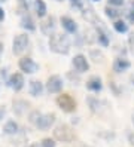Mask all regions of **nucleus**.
Instances as JSON below:
<instances>
[{
    "mask_svg": "<svg viewBox=\"0 0 134 147\" xmlns=\"http://www.w3.org/2000/svg\"><path fill=\"white\" fill-rule=\"evenodd\" d=\"M70 46H71V42L67 34L55 33L49 36V48L52 52L60 54V55H67L70 52Z\"/></svg>",
    "mask_w": 134,
    "mask_h": 147,
    "instance_id": "nucleus-1",
    "label": "nucleus"
},
{
    "mask_svg": "<svg viewBox=\"0 0 134 147\" xmlns=\"http://www.w3.org/2000/svg\"><path fill=\"white\" fill-rule=\"evenodd\" d=\"M54 138L58 141H63V143H70L75 140V132L69 125L61 123L54 129Z\"/></svg>",
    "mask_w": 134,
    "mask_h": 147,
    "instance_id": "nucleus-2",
    "label": "nucleus"
},
{
    "mask_svg": "<svg viewBox=\"0 0 134 147\" xmlns=\"http://www.w3.org/2000/svg\"><path fill=\"white\" fill-rule=\"evenodd\" d=\"M57 106L66 111V113H73L76 110V101L73 100V97L69 94H61L57 97Z\"/></svg>",
    "mask_w": 134,
    "mask_h": 147,
    "instance_id": "nucleus-3",
    "label": "nucleus"
},
{
    "mask_svg": "<svg viewBox=\"0 0 134 147\" xmlns=\"http://www.w3.org/2000/svg\"><path fill=\"white\" fill-rule=\"evenodd\" d=\"M30 43V37L27 33H22V34H18V36H15L14 42H12V52L15 55H21L24 51L27 49V46H29Z\"/></svg>",
    "mask_w": 134,
    "mask_h": 147,
    "instance_id": "nucleus-4",
    "label": "nucleus"
},
{
    "mask_svg": "<svg viewBox=\"0 0 134 147\" xmlns=\"http://www.w3.org/2000/svg\"><path fill=\"white\" fill-rule=\"evenodd\" d=\"M18 67H20V70L22 73H25V74H34L36 71L39 70L37 63H36L33 58H30V57H22L20 61H18Z\"/></svg>",
    "mask_w": 134,
    "mask_h": 147,
    "instance_id": "nucleus-5",
    "label": "nucleus"
},
{
    "mask_svg": "<svg viewBox=\"0 0 134 147\" xmlns=\"http://www.w3.org/2000/svg\"><path fill=\"white\" fill-rule=\"evenodd\" d=\"M63 79L58 76V74H52L48 77L46 80V91L49 94H60L61 89H63Z\"/></svg>",
    "mask_w": 134,
    "mask_h": 147,
    "instance_id": "nucleus-6",
    "label": "nucleus"
},
{
    "mask_svg": "<svg viewBox=\"0 0 134 147\" xmlns=\"http://www.w3.org/2000/svg\"><path fill=\"white\" fill-rule=\"evenodd\" d=\"M7 86H11V88L14 89V91H21L22 88H24V85H25V80H24V74L22 73H12L11 74V77L7 79V83H6Z\"/></svg>",
    "mask_w": 134,
    "mask_h": 147,
    "instance_id": "nucleus-7",
    "label": "nucleus"
},
{
    "mask_svg": "<svg viewBox=\"0 0 134 147\" xmlns=\"http://www.w3.org/2000/svg\"><path fill=\"white\" fill-rule=\"evenodd\" d=\"M55 115L54 113H46V115H42L39 117V120L36 122V126H37V129H40V131H48V129L55 123Z\"/></svg>",
    "mask_w": 134,
    "mask_h": 147,
    "instance_id": "nucleus-8",
    "label": "nucleus"
},
{
    "mask_svg": "<svg viewBox=\"0 0 134 147\" xmlns=\"http://www.w3.org/2000/svg\"><path fill=\"white\" fill-rule=\"evenodd\" d=\"M71 64H73L75 70H76L78 73H85V71L89 70L88 59H86V57H85L84 54H78V55H75V58H73V61H71Z\"/></svg>",
    "mask_w": 134,
    "mask_h": 147,
    "instance_id": "nucleus-9",
    "label": "nucleus"
},
{
    "mask_svg": "<svg viewBox=\"0 0 134 147\" xmlns=\"http://www.w3.org/2000/svg\"><path fill=\"white\" fill-rule=\"evenodd\" d=\"M61 25L63 28H64L69 34H75L78 31V24L75 22L73 18H70V16H61Z\"/></svg>",
    "mask_w": 134,
    "mask_h": 147,
    "instance_id": "nucleus-10",
    "label": "nucleus"
},
{
    "mask_svg": "<svg viewBox=\"0 0 134 147\" xmlns=\"http://www.w3.org/2000/svg\"><path fill=\"white\" fill-rule=\"evenodd\" d=\"M131 67V63L127 58H116L113 63V71L115 73H124Z\"/></svg>",
    "mask_w": 134,
    "mask_h": 147,
    "instance_id": "nucleus-11",
    "label": "nucleus"
},
{
    "mask_svg": "<svg viewBox=\"0 0 134 147\" xmlns=\"http://www.w3.org/2000/svg\"><path fill=\"white\" fill-rule=\"evenodd\" d=\"M86 88L93 92H100L103 89V82L98 76H91L86 82Z\"/></svg>",
    "mask_w": 134,
    "mask_h": 147,
    "instance_id": "nucleus-12",
    "label": "nucleus"
},
{
    "mask_svg": "<svg viewBox=\"0 0 134 147\" xmlns=\"http://www.w3.org/2000/svg\"><path fill=\"white\" fill-rule=\"evenodd\" d=\"M30 107V102H27L25 100H15L14 101V111L16 116H22Z\"/></svg>",
    "mask_w": 134,
    "mask_h": 147,
    "instance_id": "nucleus-13",
    "label": "nucleus"
},
{
    "mask_svg": "<svg viewBox=\"0 0 134 147\" xmlns=\"http://www.w3.org/2000/svg\"><path fill=\"white\" fill-rule=\"evenodd\" d=\"M33 7H34V12H36V15H37L39 18H45V16H46L48 7H46V3H45L43 0H34Z\"/></svg>",
    "mask_w": 134,
    "mask_h": 147,
    "instance_id": "nucleus-14",
    "label": "nucleus"
},
{
    "mask_svg": "<svg viewBox=\"0 0 134 147\" xmlns=\"http://www.w3.org/2000/svg\"><path fill=\"white\" fill-rule=\"evenodd\" d=\"M54 28H55V20H54V16H49V18L40 24V30L43 34H46V36H51Z\"/></svg>",
    "mask_w": 134,
    "mask_h": 147,
    "instance_id": "nucleus-15",
    "label": "nucleus"
},
{
    "mask_svg": "<svg viewBox=\"0 0 134 147\" xmlns=\"http://www.w3.org/2000/svg\"><path fill=\"white\" fill-rule=\"evenodd\" d=\"M21 27L27 31H34L36 30V22L34 20L31 18V16L29 13H24L22 18H21Z\"/></svg>",
    "mask_w": 134,
    "mask_h": 147,
    "instance_id": "nucleus-16",
    "label": "nucleus"
},
{
    "mask_svg": "<svg viewBox=\"0 0 134 147\" xmlns=\"http://www.w3.org/2000/svg\"><path fill=\"white\" fill-rule=\"evenodd\" d=\"M43 83L40 80H31L30 82V95L31 97H40L43 94Z\"/></svg>",
    "mask_w": 134,
    "mask_h": 147,
    "instance_id": "nucleus-17",
    "label": "nucleus"
},
{
    "mask_svg": "<svg viewBox=\"0 0 134 147\" xmlns=\"http://www.w3.org/2000/svg\"><path fill=\"white\" fill-rule=\"evenodd\" d=\"M3 132L7 134V135H14L18 132V123L15 122V120H7V122L5 123L3 126Z\"/></svg>",
    "mask_w": 134,
    "mask_h": 147,
    "instance_id": "nucleus-18",
    "label": "nucleus"
},
{
    "mask_svg": "<svg viewBox=\"0 0 134 147\" xmlns=\"http://www.w3.org/2000/svg\"><path fill=\"white\" fill-rule=\"evenodd\" d=\"M97 40L101 46H109V43H110L109 36H107V33L103 28H97Z\"/></svg>",
    "mask_w": 134,
    "mask_h": 147,
    "instance_id": "nucleus-19",
    "label": "nucleus"
},
{
    "mask_svg": "<svg viewBox=\"0 0 134 147\" xmlns=\"http://www.w3.org/2000/svg\"><path fill=\"white\" fill-rule=\"evenodd\" d=\"M104 12H106V16L107 18H110V20H118L119 16H121V12L118 11V9H115L113 6H106V9H104Z\"/></svg>",
    "mask_w": 134,
    "mask_h": 147,
    "instance_id": "nucleus-20",
    "label": "nucleus"
},
{
    "mask_svg": "<svg viewBox=\"0 0 134 147\" xmlns=\"http://www.w3.org/2000/svg\"><path fill=\"white\" fill-rule=\"evenodd\" d=\"M113 28L118 31V33H127L128 31V24L125 22V21H122V20H116L115 22H113Z\"/></svg>",
    "mask_w": 134,
    "mask_h": 147,
    "instance_id": "nucleus-21",
    "label": "nucleus"
},
{
    "mask_svg": "<svg viewBox=\"0 0 134 147\" xmlns=\"http://www.w3.org/2000/svg\"><path fill=\"white\" fill-rule=\"evenodd\" d=\"M42 116V113L39 110H33L31 113H30V116H29V120H30V123H34L36 125V122L39 120V117Z\"/></svg>",
    "mask_w": 134,
    "mask_h": 147,
    "instance_id": "nucleus-22",
    "label": "nucleus"
},
{
    "mask_svg": "<svg viewBox=\"0 0 134 147\" xmlns=\"http://www.w3.org/2000/svg\"><path fill=\"white\" fill-rule=\"evenodd\" d=\"M86 101H88V104H89V107H91V110H93V111H97V110H98L97 107L100 106V102H98V100H97V98H94V97H89Z\"/></svg>",
    "mask_w": 134,
    "mask_h": 147,
    "instance_id": "nucleus-23",
    "label": "nucleus"
},
{
    "mask_svg": "<svg viewBox=\"0 0 134 147\" xmlns=\"http://www.w3.org/2000/svg\"><path fill=\"white\" fill-rule=\"evenodd\" d=\"M40 147H55V140H52V138H43L40 143Z\"/></svg>",
    "mask_w": 134,
    "mask_h": 147,
    "instance_id": "nucleus-24",
    "label": "nucleus"
},
{
    "mask_svg": "<svg viewBox=\"0 0 134 147\" xmlns=\"http://www.w3.org/2000/svg\"><path fill=\"white\" fill-rule=\"evenodd\" d=\"M91 57H95V59H94V61L95 63H101L103 61V54L101 52H97V51H91Z\"/></svg>",
    "mask_w": 134,
    "mask_h": 147,
    "instance_id": "nucleus-25",
    "label": "nucleus"
},
{
    "mask_svg": "<svg viewBox=\"0 0 134 147\" xmlns=\"http://www.w3.org/2000/svg\"><path fill=\"white\" fill-rule=\"evenodd\" d=\"M70 3L73 7H76V9H82L84 7V0H70Z\"/></svg>",
    "mask_w": 134,
    "mask_h": 147,
    "instance_id": "nucleus-26",
    "label": "nucleus"
},
{
    "mask_svg": "<svg viewBox=\"0 0 134 147\" xmlns=\"http://www.w3.org/2000/svg\"><path fill=\"white\" fill-rule=\"evenodd\" d=\"M109 2V6H113V7H119L125 3V0H107Z\"/></svg>",
    "mask_w": 134,
    "mask_h": 147,
    "instance_id": "nucleus-27",
    "label": "nucleus"
},
{
    "mask_svg": "<svg viewBox=\"0 0 134 147\" xmlns=\"http://www.w3.org/2000/svg\"><path fill=\"white\" fill-rule=\"evenodd\" d=\"M128 42H130V46H131V52L134 54V33H133V34H130Z\"/></svg>",
    "mask_w": 134,
    "mask_h": 147,
    "instance_id": "nucleus-28",
    "label": "nucleus"
},
{
    "mask_svg": "<svg viewBox=\"0 0 134 147\" xmlns=\"http://www.w3.org/2000/svg\"><path fill=\"white\" fill-rule=\"evenodd\" d=\"M5 115H6V109L5 107H0V120L5 117Z\"/></svg>",
    "mask_w": 134,
    "mask_h": 147,
    "instance_id": "nucleus-29",
    "label": "nucleus"
},
{
    "mask_svg": "<svg viewBox=\"0 0 134 147\" xmlns=\"http://www.w3.org/2000/svg\"><path fill=\"white\" fill-rule=\"evenodd\" d=\"M128 20H130V22H134V11L128 12Z\"/></svg>",
    "mask_w": 134,
    "mask_h": 147,
    "instance_id": "nucleus-30",
    "label": "nucleus"
},
{
    "mask_svg": "<svg viewBox=\"0 0 134 147\" xmlns=\"http://www.w3.org/2000/svg\"><path fill=\"white\" fill-rule=\"evenodd\" d=\"M110 86H112V88H113V91L116 92V95H118V94H119V89H118V86L115 85V82H110Z\"/></svg>",
    "mask_w": 134,
    "mask_h": 147,
    "instance_id": "nucleus-31",
    "label": "nucleus"
},
{
    "mask_svg": "<svg viewBox=\"0 0 134 147\" xmlns=\"http://www.w3.org/2000/svg\"><path fill=\"white\" fill-rule=\"evenodd\" d=\"M128 141H130V144L134 146V132H131V134L128 135Z\"/></svg>",
    "mask_w": 134,
    "mask_h": 147,
    "instance_id": "nucleus-32",
    "label": "nucleus"
},
{
    "mask_svg": "<svg viewBox=\"0 0 134 147\" xmlns=\"http://www.w3.org/2000/svg\"><path fill=\"white\" fill-rule=\"evenodd\" d=\"M5 20V11H3V7L0 6V21H3Z\"/></svg>",
    "mask_w": 134,
    "mask_h": 147,
    "instance_id": "nucleus-33",
    "label": "nucleus"
},
{
    "mask_svg": "<svg viewBox=\"0 0 134 147\" xmlns=\"http://www.w3.org/2000/svg\"><path fill=\"white\" fill-rule=\"evenodd\" d=\"M3 48H5V46H3V43L0 42V57H2V54H3Z\"/></svg>",
    "mask_w": 134,
    "mask_h": 147,
    "instance_id": "nucleus-34",
    "label": "nucleus"
},
{
    "mask_svg": "<svg viewBox=\"0 0 134 147\" xmlns=\"http://www.w3.org/2000/svg\"><path fill=\"white\" fill-rule=\"evenodd\" d=\"M25 147H40L39 144H36V143H31V144H29V146H25Z\"/></svg>",
    "mask_w": 134,
    "mask_h": 147,
    "instance_id": "nucleus-35",
    "label": "nucleus"
},
{
    "mask_svg": "<svg viewBox=\"0 0 134 147\" xmlns=\"http://www.w3.org/2000/svg\"><path fill=\"white\" fill-rule=\"evenodd\" d=\"M131 11H134V0L131 2Z\"/></svg>",
    "mask_w": 134,
    "mask_h": 147,
    "instance_id": "nucleus-36",
    "label": "nucleus"
},
{
    "mask_svg": "<svg viewBox=\"0 0 134 147\" xmlns=\"http://www.w3.org/2000/svg\"><path fill=\"white\" fill-rule=\"evenodd\" d=\"M27 0H18V3H25Z\"/></svg>",
    "mask_w": 134,
    "mask_h": 147,
    "instance_id": "nucleus-37",
    "label": "nucleus"
},
{
    "mask_svg": "<svg viewBox=\"0 0 134 147\" xmlns=\"http://www.w3.org/2000/svg\"><path fill=\"white\" fill-rule=\"evenodd\" d=\"M133 123H134V115H133Z\"/></svg>",
    "mask_w": 134,
    "mask_h": 147,
    "instance_id": "nucleus-38",
    "label": "nucleus"
},
{
    "mask_svg": "<svg viewBox=\"0 0 134 147\" xmlns=\"http://www.w3.org/2000/svg\"><path fill=\"white\" fill-rule=\"evenodd\" d=\"M94 2H100V0H94Z\"/></svg>",
    "mask_w": 134,
    "mask_h": 147,
    "instance_id": "nucleus-39",
    "label": "nucleus"
},
{
    "mask_svg": "<svg viewBox=\"0 0 134 147\" xmlns=\"http://www.w3.org/2000/svg\"><path fill=\"white\" fill-rule=\"evenodd\" d=\"M0 2H6V0H0Z\"/></svg>",
    "mask_w": 134,
    "mask_h": 147,
    "instance_id": "nucleus-40",
    "label": "nucleus"
},
{
    "mask_svg": "<svg viewBox=\"0 0 134 147\" xmlns=\"http://www.w3.org/2000/svg\"><path fill=\"white\" fill-rule=\"evenodd\" d=\"M57 2H63V0H57Z\"/></svg>",
    "mask_w": 134,
    "mask_h": 147,
    "instance_id": "nucleus-41",
    "label": "nucleus"
}]
</instances>
